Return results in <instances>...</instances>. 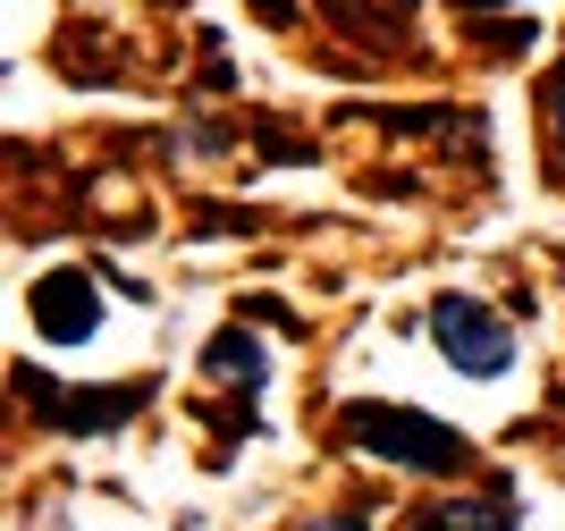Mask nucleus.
Listing matches in <instances>:
<instances>
[{
  "mask_svg": "<svg viewBox=\"0 0 565 531\" xmlns=\"http://www.w3.org/2000/svg\"><path fill=\"white\" fill-rule=\"evenodd\" d=\"M338 439H347L354 456H372V464L414 472V481H456V472H472V439L456 422L423 414V405H388V396L338 405Z\"/></svg>",
  "mask_w": 565,
  "mask_h": 531,
  "instance_id": "1",
  "label": "nucleus"
},
{
  "mask_svg": "<svg viewBox=\"0 0 565 531\" xmlns=\"http://www.w3.org/2000/svg\"><path fill=\"white\" fill-rule=\"evenodd\" d=\"M430 347L465 380H507L515 371V321L481 296H439L430 304Z\"/></svg>",
  "mask_w": 565,
  "mask_h": 531,
  "instance_id": "2",
  "label": "nucleus"
},
{
  "mask_svg": "<svg viewBox=\"0 0 565 531\" xmlns=\"http://www.w3.org/2000/svg\"><path fill=\"white\" fill-rule=\"evenodd\" d=\"M18 396H34V414L51 431H68V439H94V431H118V422H136V405L152 396V380H127V389H43L34 371H18Z\"/></svg>",
  "mask_w": 565,
  "mask_h": 531,
  "instance_id": "3",
  "label": "nucleus"
},
{
  "mask_svg": "<svg viewBox=\"0 0 565 531\" xmlns=\"http://www.w3.org/2000/svg\"><path fill=\"white\" fill-rule=\"evenodd\" d=\"M34 329H43L51 347H85L102 329V296L85 270H43L34 278Z\"/></svg>",
  "mask_w": 565,
  "mask_h": 531,
  "instance_id": "4",
  "label": "nucleus"
},
{
  "mask_svg": "<svg viewBox=\"0 0 565 531\" xmlns=\"http://www.w3.org/2000/svg\"><path fill=\"white\" fill-rule=\"evenodd\" d=\"M405 531H523V498L507 489H439L405 514Z\"/></svg>",
  "mask_w": 565,
  "mask_h": 531,
  "instance_id": "5",
  "label": "nucleus"
},
{
  "mask_svg": "<svg viewBox=\"0 0 565 531\" xmlns=\"http://www.w3.org/2000/svg\"><path fill=\"white\" fill-rule=\"evenodd\" d=\"M203 380H220V389H236V396H262V380H270L262 338L254 329H220L212 347H203Z\"/></svg>",
  "mask_w": 565,
  "mask_h": 531,
  "instance_id": "6",
  "label": "nucleus"
},
{
  "mask_svg": "<svg viewBox=\"0 0 565 531\" xmlns=\"http://www.w3.org/2000/svg\"><path fill=\"white\" fill-rule=\"evenodd\" d=\"M548 144H557V161H565V76L548 85Z\"/></svg>",
  "mask_w": 565,
  "mask_h": 531,
  "instance_id": "7",
  "label": "nucleus"
},
{
  "mask_svg": "<svg viewBox=\"0 0 565 531\" xmlns=\"http://www.w3.org/2000/svg\"><path fill=\"white\" fill-rule=\"evenodd\" d=\"M305 531H372V514H363V507H338V514H321V523H305Z\"/></svg>",
  "mask_w": 565,
  "mask_h": 531,
  "instance_id": "8",
  "label": "nucleus"
}]
</instances>
